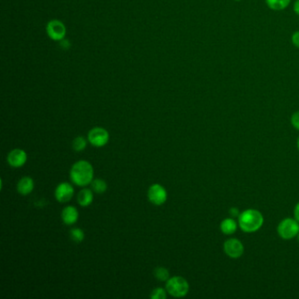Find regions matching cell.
<instances>
[{
	"mask_svg": "<svg viewBox=\"0 0 299 299\" xmlns=\"http://www.w3.org/2000/svg\"></svg>",
	"mask_w": 299,
	"mask_h": 299,
	"instance_id": "cell-28",
	"label": "cell"
},
{
	"mask_svg": "<svg viewBox=\"0 0 299 299\" xmlns=\"http://www.w3.org/2000/svg\"><path fill=\"white\" fill-rule=\"evenodd\" d=\"M35 188V182L30 176H24L18 181L17 184L18 192L22 196H27L30 194Z\"/></svg>",
	"mask_w": 299,
	"mask_h": 299,
	"instance_id": "cell-12",
	"label": "cell"
},
{
	"mask_svg": "<svg viewBox=\"0 0 299 299\" xmlns=\"http://www.w3.org/2000/svg\"><path fill=\"white\" fill-rule=\"evenodd\" d=\"M91 189L98 194H103L107 190V183L103 179H95L91 182Z\"/></svg>",
	"mask_w": 299,
	"mask_h": 299,
	"instance_id": "cell-16",
	"label": "cell"
},
{
	"mask_svg": "<svg viewBox=\"0 0 299 299\" xmlns=\"http://www.w3.org/2000/svg\"><path fill=\"white\" fill-rule=\"evenodd\" d=\"M79 217L78 211L74 206H67L62 211V219L63 223L70 226L76 223Z\"/></svg>",
	"mask_w": 299,
	"mask_h": 299,
	"instance_id": "cell-11",
	"label": "cell"
},
{
	"mask_svg": "<svg viewBox=\"0 0 299 299\" xmlns=\"http://www.w3.org/2000/svg\"><path fill=\"white\" fill-rule=\"evenodd\" d=\"M27 161V153L19 148L12 150L7 156V161L13 168H20L25 165Z\"/></svg>",
	"mask_w": 299,
	"mask_h": 299,
	"instance_id": "cell-10",
	"label": "cell"
},
{
	"mask_svg": "<svg viewBox=\"0 0 299 299\" xmlns=\"http://www.w3.org/2000/svg\"><path fill=\"white\" fill-rule=\"evenodd\" d=\"M269 9L273 11H282L290 5L291 0H265Z\"/></svg>",
	"mask_w": 299,
	"mask_h": 299,
	"instance_id": "cell-15",
	"label": "cell"
},
{
	"mask_svg": "<svg viewBox=\"0 0 299 299\" xmlns=\"http://www.w3.org/2000/svg\"><path fill=\"white\" fill-rule=\"evenodd\" d=\"M47 35L51 40H63L66 35V27L61 20H50L46 27Z\"/></svg>",
	"mask_w": 299,
	"mask_h": 299,
	"instance_id": "cell-7",
	"label": "cell"
},
{
	"mask_svg": "<svg viewBox=\"0 0 299 299\" xmlns=\"http://www.w3.org/2000/svg\"><path fill=\"white\" fill-rule=\"evenodd\" d=\"M154 275L158 281H166L170 279V272L164 267H158L154 270Z\"/></svg>",
	"mask_w": 299,
	"mask_h": 299,
	"instance_id": "cell-17",
	"label": "cell"
},
{
	"mask_svg": "<svg viewBox=\"0 0 299 299\" xmlns=\"http://www.w3.org/2000/svg\"><path fill=\"white\" fill-rule=\"evenodd\" d=\"M224 252L231 259H238L244 254V246L240 240L231 238L225 241Z\"/></svg>",
	"mask_w": 299,
	"mask_h": 299,
	"instance_id": "cell-6",
	"label": "cell"
},
{
	"mask_svg": "<svg viewBox=\"0 0 299 299\" xmlns=\"http://www.w3.org/2000/svg\"><path fill=\"white\" fill-rule=\"evenodd\" d=\"M70 235L72 239V241H75L76 243H80L85 240V232L80 228H73L70 232Z\"/></svg>",
	"mask_w": 299,
	"mask_h": 299,
	"instance_id": "cell-19",
	"label": "cell"
},
{
	"mask_svg": "<svg viewBox=\"0 0 299 299\" xmlns=\"http://www.w3.org/2000/svg\"><path fill=\"white\" fill-rule=\"evenodd\" d=\"M264 215L259 211L248 209L241 212L239 216V227L245 232H255L263 227Z\"/></svg>",
	"mask_w": 299,
	"mask_h": 299,
	"instance_id": "cell-2",
	"label": "cell"
},
{
	"mask_svg": "<svg viewBox=\"0 0 299 299\" xmlns=\"http://www.w3.org/2000/svg\"><path fill=\"white\" fill-rule=\"evenodd\" d=\"M109 133L103 127H94L88 134L89 143L96 147L106 146L109 141Z\"/></svg>",
	"mask_w": 299,
	"mask_h": 299,
	"instance_id": "cell-8",
	"label": "cell"
},
{
	"mask_svg": "<svg viewBox=\"0 0 299 299\" xmlns=\"http://www.w3.org/2000/svg\"><path fill=\"white\" fill-rule=\"evenodd\" d=\"M290 121H291V124L294 126L295 128L299 130V111L293 113Z\"/></svg>",
	"mask_w": 299,
	"mask_h": 299,
	"instance_id": "cell-21",
	"label": "cell"
},
{
	"mask_svg": "<svg viewBox=\"0 0 299 299\" xmlns=\"http://www.w3.org/2000/svg\"><path fill=\"white\" fill-rule=\"evenodd\" d=\"M77 202L83 207H87L91 205V203L93 202V193L91 190L85 188L80 191L77 196Z\"/></svg>",
	"mask_w": 299,
	"mask_h": 299,
	"instance_id": "cell-13",
	"label": "cell"
},
{
	"mask_svg": "<svg viewBox=\"0 0 299 299\" xmlns=\"http://www.w3.org/2000/svg\"><path fill=\"white\" fill-rule=\"evenodd\" d=\"M166 290L174 298H183L188 294L190 290V285L185 278L182 277H173L167 281Z\"/></svg>",
	"mask_w": 299,
	"mask_h": 299,
	"instance_id": "cell-3",
	"label": "cell"
},
{
	"mask_svg": "<svg viewBox=\"0 0 299 299\" xmlns=\"http://www.w3.org/2000/svg\"><path fill=\"white\" fill-rule=\"evenodd\" d=\"M147 197L149 201L156 206L163 205L168 198V193L163 187L159 183L152 184L147 191Z\"/></svg>",
	"mask_w": 299,
	"mask_h": 299,
	"instance_id": "cell-5",
	"label": "cell"
},
{
	"mask_svg": "<svg viewBox=\"0 0 299 299\" xmlns=\"http://www.w3.org/2000/svg\"><path fill=\"white\" fill-rule=\"evenodd\" d=\"M167 298V290L162 288H157L153 290L151 293V299H165Z\"/></svg>",
	"mask_w": 299,
	"mask_h": 299,
	"instance_id": "cell-20",
	"label": "cell"
},
{
	"mask_svg": "<svg viewBox=\"0 0 299 299\" xmlns=\"http://www.w3.org/2000/svg\"><path fill=\"white\" fill-rule=\"evenodd\" d=\"M294 215L295 219H297L299 222V203H298L297 206H295Z\"/></svg>",
	"mask_w": 299,
	"mask_h": 299,
	"instance_id": "cell-25",
	"label": "cell"
},
{
	"mask_svg": "<svg viewBox=\"0 0 299 299\" xmlns=\"http://www.w3.org/2000/svg\"><path fill=\"white\" fill-rule=\"evenodd\" d=\"M277 232L283 240H291L299 233V222L296 219H282L277 227Z\"/></svg>",
	"mask_w": 299,
	"mask_h": 299,
	"instance_id": "cell-4",
	"label": "cell"
},
{
	"mask_svg": "<svg viewBox=\"0 0 299 299\" xmlns=\"http://www.w3.org/2000/svg\"><path fill=\"white\" fill-rule=\"evenodd\" d=\"M291 42L296 48L299 49V31L295 32L291 36Z\"/></svg>",
	"mask_w": 299,
	"mask_h": 299,
	"instance_id": "cell-22",
	"label": "cell"
},
{
	"mask_svg": "<svg viewBox=\"0 0 299 299\" xmlns=\"http://www.w3.org/2000/svg\"><path fill=\"white\" fill-rule=\"evenodd\" d=\"M74 188L70 183H61L55 189L54 196L60 203H67L70 201L74 195Z\"/></svg>",
	"mask_w": 299,
	"mask_h": 299,
	"instance_id": "cell-9",
	"label": "cell"
},
{
	"mask_svg": "<svg viewBox=\"0 0 299 299\" xmlns=\"http://www.w3.org/2000/svg\"><path fill=\"white\" fill-rule=\"evenodd\" d=\"M234 1H237V2H240L241 0H234Z\"/></svg>",
	"mask_w": 299,
	"mask_h": 299,
	"instance_id": "cell-27",
	"label": "cell"
},
{
	"mask_svg": "<svg viewBox=\"0 0 299 299\" xmlns=\"http://www.w3.org/2000/svg\"><path fill=\"white\" fill-rule=\"evenodd\" d=\"M237 222L232 218H228L224 219L223 221L220 224V230L223 232L224 234L227 235H232L234 232H236Z\"/></svg>",
	"mask_w": 299,
	"mask_h": 299,
	"instance_id": "cell-14",
	"label": "cell"
},
{
	"mask_svg": "<svg viewBox=\"0 0 299 299\" xmlns=\"http://www.w3.org/2000/svg\"><path fill=\"white\" fill-rule=\"evenodd\" d=\"M298 147H299V140H298Z\"/></svg>",
	"mask_w": 299,
	"mask_h": 299,
	"instance_id": "cell-26",
	"label": "cell"
},
{
	"mask_svg": "<svg viewBox=\"0 0 299 299\" xmlns=\"http://www.w3.org/2000/svg\"><path fill=\"white\" fill-rule=\"evenodd\" d=\"M293 10L295 14L299 16V0H296L293 4Z\"/></svg>",
	"mask_w": 299,
	"mask_h": 299,
	"instance_id": "cell-24",
	"label": "cell"
},
{
	"mask_svg": "<svg viewBox=\"0 0 299 299\" xmlns=\"http://www.w3.org/2000/svg\"><path fill=\"white\" fill-rule=\"evenodd\" d=\"M229 213H230L231 216L233 217V218H234V217H239L240 214H241L240 211H239V210H238L237 208H231L230 211H229Z\"/></svg>",
	"mask_w": 299,
	"mask_h": 299,
	"instance_id": "cell-23",
	"label": "cell"
},
{
	"mask_svg": "<svg viewBox=\"0 0 299 299\" xmlns=\"http://www.w3.org/2000/svg\"><path fill=\"white\" fill-rule=\"evenodd\" d=\"M86 146H87V141H86L85 137H83V136H77L72 143L73 149L76 152H82L83 150H85Z\"/></svg>",
	"mask_w": 299,
	"mask_h": 299,
	"instance_id": "cell-18",
	"label": "cell"
},
{
	"mask_svg": "<svg viewBox=\"0 0 299 299\" xmlns=\"http://www.w3.org/2000/svg\"><path fill=\"white\" fill-rule=\"evenodd\" d=\"M70 179L77 186L84 187L93 181L94 170L87 161H76L70 170Z\"/></svg>",
	"mask_w": 299,
	"mask_h": 299,
	"instance_id": "cell-1",
	"label": "cell"
}]
</instances>
